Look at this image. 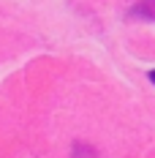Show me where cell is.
Segmentation results:
<instances>
[{"mask_svg": "<svg viewBox=\"0 0 155 158\" xmlns=\"http://www.w3.org/2000/svg\"><path fill=\"white\" fill-rule=\"evenodd\" d=\"M133 16H144V19H155V0H141L139 6H133Z\"/></svg>", "mask_w": 155, "mask_h": 158, "instance_id": "obj_1", "label": "cell"}, {"mask_svg": "<svg viewBox=\"0 0 155 158\" xmlns=\"http://www.w3.org/2000/svg\"><path fill=\"white\" fill-rule=\"evenodd\" d=\"M150 82H153V85H155V71H150Z\"/></svg>", "mask_w": 155, "mask_h": 158, "instance_id": "obj_2", "label": "cell"}, {"mask_svg": "<svg viewBox=\"0 0 155 158\" xmlns=\"http://www.w3.org/2000/svg\"><path fill=\"white\" fill-rule=\"evenodd\" d=\"M76 158H79V156H76ZM87 158H95V156H93V153H90V156H87Z\"/></svg>", "mask_w": 155, "mask_h": 158, "instance_id": "obj_3", "label": "cell"}]
</instances>
